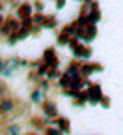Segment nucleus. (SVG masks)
<instances>
[{"instance_id": "1", "label": "nucleus", "mask_w": 123, "mask_h": 135, "mask_svg": "<svg viewBox=\"0 0 123 135\" xmlns=\"http://www.w3.org/2000/svg\"><path fill=\"white\" fill-rule=\"evenodd\" d=\"M78 41H80L78 38H73L71 41H69V47L73 49L75 56L77 58H90L92 56V49L86 47V45H82V43H78Z\"/></svg>"}, {"instance_id": "2", "label": "nucleus", "mask_w": 123, "mask_h": 135, "mask_svg": "<svg viewBox=\"0 0 123 135\" xmlns=\"http://www.w3.org/2000/svg\"><path fill=\"white\" fill-rule=\"evenodd\" d=\"M13 111H15V99L8 98V96H2L0 98V116H8Z\"/></svg>"}, {"instance_id": "3", "label": "nucleus", "mask_w": 123, "mask_h": 135, "mask_svg": "<svg viewBox=\"0 0 123 135\" xmlns=\"http://www.w3.org/2000/svg\"><path fill=\"white\" fill-rule=\"evenodd\" d=\"M95 36H97V28H95V25H88L86 28H80L78 34H77V38H78L80 41H92Z\"/></svg>"}, {"instance_id": "4", "label": "nucleus", "mask_w": 123, "mask_h": 135, "mask_svg": "<svg viewBox=\"0 0 123 135\" xmlns=\"http://www.w3.org/2000/svg\"><path fill=\"white\" fill-rule=\"evenodd\" d=\"M17 13H19V19L21 21H30V17H32V6L28 2H23V4H19V8H17Z\"/></svg>"}, {"instance_id": "5", "label": "nucleus", "mask_w": 123, "mask_h": 135, "mask_svg": "<svg viewBox=\"0 0 123 135\" xmlns=\"http://www.w3.org/2000/svg\"><path fill=\"white\" fill-rule=\"evenodd\" d=\"M43 62H45L49 68H56V64H58V58H56V51L52 49V47L45 51V55H43Z\"/></svg>"}, {"instance_id": "6", "label": "nucleus", "mask_w": 123, "mask_h": 135, "mask_svg": "<svg viewBox=\"0 0 123 135\" xmlns=\"http://www.w3.org/2000/svg\"><path fill=\"white\" fill-rule=\"evenodd\" d=\"M41 109H43L45 116L58 118V109H56V105H54V101H43V103H41Z\"/></svg>"}, {"instance_id": "7", "label": "nucleus", "mask_w": 123, "mask_h": 135, "mask_svg": "<svg viewBox=\"0 0 123 135\" xmlns=\"http://www.w3.org/2000/svg\"><path fill=\"white\" fill-rule=\"evenodd\" d=\"M88 98H92L93 103H99V101L104 98L101 94V86H99V84H92V86H90V90H88Z\"/></svg>"}, {"instance_id": "8", "label": "nucleus", "mask_w": 123, "mask_h": 135, "mask_svg": "<svg viewBox=\"0 0 123 135\" xmlns=\"http://www.w3.org/2000/svg\"><path fill=\"white\" fill-rule=\"evenodd\" d=\"M54 126L60 128L63 133H69V129H71V122H69L67 118H63V116H58V118H56V120H54Z\"/></svg>"}, {"instance_id": "9", "label": "nucleus", "mask_w": 123, "mask_h": 135, "mask_svg": "<svg viewBox=\"0 0 123 135\" xmlns=\"http://www.w3.org/2000/svg\"><path fill=\"white\" fill-rule=\"evenodd\" d=\"M6 133H8V135H23L19 124H8V126H6Z\"/></svg>"}, {"instance_id": "10", "label": "nucleus", "mask_w": 123, "mask_h": 135, "mask_svg": "<svg viewBox=\"0 0 123 135\" xmlns=\"http://www.w3.org/2000/svg\"><path fill=\"white\" fill-rule=\"evenodd\" d=\"M30 98H32L34 103H43V101H45V99H43V98H45V92H43V90H34Z\"/></svg>"}, {"instance_id": "11", "label": "nucleus", "mask_w": 123, "mask_h": 135, "mask_svg": "<svg viewBox=\"0 0 123 135\" xmlns=\"http://www.w3.org/2000/svg\"><path fill=\"white\" fill-rule=\"evenodd\" d=\"M45 135H63V131L60 128H56V126H47Z\"/></svg>"}, {"instance_id": "12", "label": "nucleus", "mask_w": 123, "mask_h": 135, "mask_svg": "<svg viewBox=\"0 0 123 135\" xmlns=\"http://www.w3.org/2000/svg\"><path fill=\"white\" fill-rule=\"evenodd\" d=\"M41 26H47V28H54V26H56V17H45Z\"/></svg>"}, {"instance_id": "13", "label": "nucleus", "mask_w": 123, "mask_h": 135, "mask_svg": "<svg viewBox=\"0 0 123 135\" xmlns=\"http://www.w3.org/2000/svg\"><path fill=\"white\" fill-rule=\"evenodd\" d=\"M6 68H8V62H6L2 56H0V73H4V71H6Z\"/></svg>"}, {"instance_id": "14", "label": "nucleus", "mask_w": 123, "mask_h": 135, "mask_svg": "<svg viewBox=\"0 0 123 135\" xmlns=\"http://www.w3.org/2000/svg\"><path fill=\"white\" fill-rule=\"evenodd\" d=\"M2 94H6V84L0 83V98H2Z\"/></svg>"}, {"instance_id": "15", "label": "nucleus", "mask_w": 123, "mask_h": 135, "mask_svg": "<svg viewBox=\"0 0 123 135\" xmlns=\"http://www.w3.org/2000/svg\"><path fill=\"white\" fill-rule=\"evenodd\" d=\"M63 2H65V0H58V6L62 8V6H63Z\"/></svg>"}, {"instance_id": "16", "label": "nucleus", "mask_w": 123, "mask_h": 135, "mask_svg": "<svg viewBox=\"0 0 123 135\" xmlns=\"http://www.w3.org/2000/svg\"><path fill=\"white\" fill-rule=\"evenodd\" d=\"M24 135H38V133H34V131H26Z\"/></svg>"}, {"instance_id": "17", "label": "nucleus", "mask_w": 123, "mask_h": 135, "mask_svg": "<svg viewBox=\"0 0 123 135\" xmlns=\"http://www.w3.org/2000/svg\"><path fill=\"white\" fill-rule=\"evenodd\" d=\"M2 9H4V8H2V4H0V13H2Z\"/></svg>"}]
</instances>
